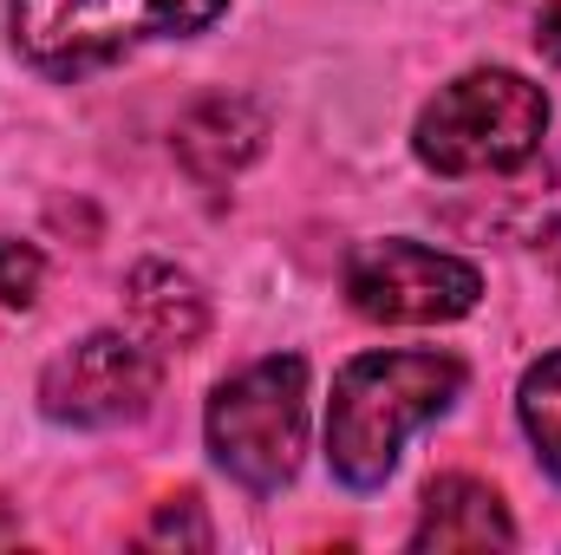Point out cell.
Listing matches in <instances>:
<instances>
[{
  "label": "cell",
  "mask_w": 561,
  "mask_h": 555,
  "mask_svg": "<svg viewBox=\"0 0 561 555\" xmlns=\"http://www.w3.org/2000/svg\"><path fill=\"white\" fill-rule=\"evenodd\" d=\"M457 353H359L333 380L327 406V464L346 490H379L399 471V444L457 406L463 393Z\"/></svg>",
  "instance_id": "6da1fadb"
},
{
  "label": "cell",
  "mask_w": 561,
  "mask_h": 555,
  "mask_svg": "<svg viewBox=\"0 0 561 555\" xmlns=\"http://www.w3.org/2000/svg\"><path fill=\"white\" fill-rule=\"evenodd\" d=\"M549 132V99L510 66H483L450 79L431 105L419 112V163L437 177H496L516 170L542 150Z\"/></svg>",
  "instance_id": "7a4b0ae2"
},
{
  "label": "cell",
  "mask_w": 561,
  "mask_h": 555,
  "mask_svg": "<svg viewBox=\"0 0 561 555\" xmlns=\"http://www.w3.org/2000/svg\"><path fill=\"white\" fill-rule=\"evenodd\" d=\"M209 451L255 497L294 484L307 457V360L275 353L222 380L209 399Z\"/></svg>",
  "instance_id": "3957f363"
},
{
  "label": "cell",
  "mask_w": 561,
  "mask_h": 555,
  "mask_svg": "<svg viewBox=\"0 0 561 555\" xmlns=\"http://www.w3.org/2000/svg\"><path fill=\"white\" fill-rule=\"evenodd\" d=\"M229 0H13V46L39 72H92L144 39L203 33Z\"/></svg>",
  "instance_id": "277c9868"
},
{
  "label": "cell",
  "mask_w": 561,
  "mask_h": 555,
  "mask_svg": "<svg viewBox=\"0 0 561 555\" xmlns=\"http://www.w3.org/2000/svg\"><path fill=\"white\" fill-rule=\"evenodd\" d=\"M477 294H483V275L463 256L424 249V242H405V236L359 242L346 256V301H353V314H366L379 327L457 320V314L477 307Z\"/></svg>",
  "instance_id": "5b68a950"
},
{
  "label": "cell",
  "mask_w": 561,
  "mask_h": 555,
  "mask_svg": "<svg viewBox=\"0 0 561 555\" xmlns=\"http://www.w3.org/2000/svg\"><path fill=\"white\" fill-rule=\"evenodd\" d=\"M157 386H163L157 347H144L131 333H85L39 373V412L53 424H79V431L131 424L150 412Z\"/></svg>",
  "instance_id": "8992f818"
},
{
  "label": "cell",
  "mask_w": 561,
  "mask_h": 555,
  "mask_svg": "<svg viewBox=\"0 0 561 555\" xmlns=\"http://www.w3.org/2000/svg\"><path fill=\"white\" fill-rule=\"evenodd\" d=\"M262 144H268V112L236 99V92H216V99H203V105H190L176 118V157H183V170L196 183L242 177L262 157Z\"/></svg>",
  "instance_id": "52a82bcc"
},
{
  "label": "cell",
  "mask_w": 561,
  "mask_h": 555,
  "mask_svg": "<svg viewBox=\"0 0 561 555\" xmlns=\"http://www.w3.org/2000/svg\"><path fill=\"white\" fill-rule=\"evenodd\" d=\"M516 543V523L503 510V497L477 477H437L424 490L419 530H412V550H510Z\"/></svg>",
  "instance_id": "ba28073f"
},
{
  "label": "cell",
  "mask_w": 561,
  "mask_h": 555,
  "mask_svg": "<svg viewBox=\"0 0 561 555\" xmlns=\"http://www.w3.org/2000/svg\"><path fill=\"white\" fill-rule=\"evenodd\" d=\"M125 307H131V320L144 327V340L157 347V353H183V347H196L203 340V327H209V301H203V287L183 275V269H170V262H138L131 275H125Z\"/></svg>",
  "instance_id": "9c48e42d"
},
{
  "label": "cell",
  "mask_w": 561,
  "mask_h": 555,
  "mask_svg": "<svg viewBox=\"0 0 561 555\" xmlns=\"http://www.w3.org/2000/svg\"><path fill=\"white\" fill-rule=\"evenodd\" d=\"M516 418H523V431H529L542 471L561 484V353H542V360L523 373V386H516Z\"/></svg>",
  "instance_id": "30bf717a"
},
{
  "label": "cell",
  "mask_w": 561,
  "mask_h": 555,
  "mask_svg": "<svg viewBox=\"0 0 561 555\" xmlns=\"http://www.w3.org/2000/svg\"><path fill=\"white\" fill-rule=\"evenodd\" d=\"M150 543H176V550H209V517L196 497H170L150 523Z\"/></svg>",
  "instance_id": "8fae6325"
},
{
  "label": "cell",
  "mask_w": 561,
  "mask_h": 555,
  "mask_svg": "<svg viewBox=\"0 0 561 555\" xmlns=\"http://www.w3.org/2000/svg\"><path fill=\"white\" fill-rule=\"evenodd\" d=\"M39 275H46V262H39L33 242H0V301L7 307H33Z\"/></svg>",
  "instance_id": "7c38bea8"
},
{
  "label": "cell",
  "mask_w": 561,
  "mask_h": 555,
  "mask_svg": "<svg viewBox=\"0 0 561 555\" xmlns=\"http://www.w3.org/2000/svg\"><path fill=\"white\" fill-rule=\"evenodd\" d=\"M536 53H542L549 66H561V0H549V7L536 13Z\"/></svg>",
  "instance_id": "4fadbf2b"
}]
</instances>
